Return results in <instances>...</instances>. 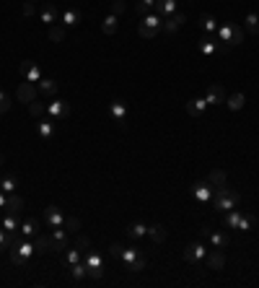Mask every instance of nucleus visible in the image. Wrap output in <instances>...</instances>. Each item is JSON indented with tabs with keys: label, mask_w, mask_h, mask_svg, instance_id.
<instances>
[{
	"label": "nucleus",
	"mask_w": 259,
	"mask_h": 288,
	"mask_svg": "<svg viewBox=\"0 0 259 288\" xmlns=\"http://www.w3.org/2000/svg\"><path fill=\"white\" fill-rule=\"evenodd\" d=\"M76 247H78L80 252H88V249H91V239H88V236H83V234H80V236L76 239Z\"/></svg>",
	"instance_id": "45"
},
{
	"label": "nucleus",
	"mask_w": 259,
	"mask_h": 288,
	"mask_svg": "<svg viewBox=\"0 0 259 288\" xmlns=\"http://www.w3.org/2000/svg\"><path fill=\"white\" fill-rule=\"evenodd\" d=\"M212 184L207 182V179H202V182H194L192 184V195H194V200L197 203H210L212 200Z\"/></svg>",
	"instance_id": "5"
},
{
	"label": "nucleus",
	"mask_w": 259,
	"mask_h": 288,
	"mask_svg": "<svg viewBox=\"0 0 259 288\" xmlns=\"http://www.w3.org/2000/svg\"><path fill=\"white\" fill-rule=\"evenodd\" d=\"M244 29L249 34H259V16L257 13H249L246 19H244Z\"/></svg>",
	"instance_id": "34"
},
{
	"label": "nucleus",
	"mask_w": 259,
	"mask_h": 288,
	"mask_svg": "<svg viewBox=\"0 0 259 288\" xmlns=\"http://www.w3.org/2000/svg\"><path fill=\"white\" fill-rule=\"evenodd\" d=\"M109 112H112V117L119 122V125H125V117H127V104L122 102V99H114L112 104H109Z\"/></svg>",
	"instance_id": "12"
},
{
	"label": "nucleus",
	"mask_w": 259,
	"mask_h": 288,
	"mask_svg": "<svg viewBox=\"0 0 259 288\" xmlns=\"http://www.w3.org/2000/svg\"><path fill=\"white\" fill-rule=\"evenodd\" d=\"M137 34H140L143 39H155V37H158V31H153V29H145L143 24H140V29H137Z\"/></svg>",
	"instance_id": "48"
},
{
	"label": "nucleus",
	"mask_w": 259,
	"mask_h": 288,
	"mask_svg": "<svg viewBox=\"0 0 259 288\" xmlns=\"http://www.w3.org/2000/svg\"><path fill=\"white\" fill-rule=\"evenodd\" d=\"M54 130H57V122H54L52 117H42L39 120V135L42 138H52Z\"/></svg>",
	"instance_id": "17"
},
{
	"label": "nucleus",
	"mask_w": 259,
	"mask_h": 288,
	"mask_svg": "<svg viewBox=\"0 0 259 288\" xmlns=\"http://www.w3.org/2000/svg\"><path fill=\"white\" fill-rule=\"evenodd\" d=\"M68 229H62L57 226L52 231V236H47V244H50V252H62V249H68Z\"/></svg>",
	"instance_id": "4"
},
{
	"label": "nucleus",
	"mask_w": 259,
	"mask_h": 288,
	"mask_svg": "<svg viewBox=\"0 0 259 288\" xmlns=\"http://www.w3.org/2000/svg\"><path fill=\"white\" fill-rule=\"evenodd\" d=\"M112 11H114V16H119L125 11V3H122V0H112Z\"/></svg>",
	"instance_id": "50"
},
{
	"label": "nucleus",
	"mask_w": 259,
	"mask_h": 288,
	"mask_svg": "<svg viewBox=\"0 0 259 288\" xmlns=\"http://www.w3.org/2000/svg\"><path fill=\"white\" fill-rule=\"evenodd\" d=\"M140 255H143V249H137V247H122V255H119V260H122V262L130 267Z\"/></svg>",
	"instance_id": "19"
},
{
	"label": "nucleus",
	"mask_w": 259,
	"mask_h": 288,
	"mask_svg": "<svg viewBox=\"0 0 259 288\" xmlns=\"http://www.w3.org/2000/svg\"><path fill=\"white\" fill-rule=\"evenodd\" d=\"M8 109H11V99H8L5 91H0V114H5Z\"/></svg>",
	"instance_id": "46"
},
{
	"label": "nucleus",
	"mask_w": 259,
	"mask_h": 288,
	"mask_svg": "<svg viewBox=\"0 0 259 288\" xmlns=\"http://www.w3.org/2000/svg\"><path fill=\"white\" fill-rule=\"evenodd\" d=\"M44 221H47L50 229H57V226H62V223H65V215L60 213L57 205H50V208L44 210Z\"/></svg>",
	"instance_id": "10"
},
{
	"label": "nucleus",
	"mask_w": 259,
	"mask_h": 288,
	"mask_svg": "<svg viewBox=\"0 0 259 288\" xmlns=\"http://www.w3.org/2000/svg\"><path fill=\"white\" fill-rule=\"evenodd\" d=\"M50 39L52 42H62L65 39V29H62V26H52V29H50Z\"/></svg>",
	"instance_id": "44"
},
{
	"label": "nucleus",
	"mask_w": 259,
	"mask_h": 288,
	"mask_svg": "<svg viewBox=\"0 0 259 288\" xmlns=\"http://www.w3.org/2000/svg\"><path fill=\"white\" fill-rule=\"evenodd\" d=\"M31 257H34V244L31 241H18V244L11 249V262L18 265V267H24Z\"/></svg>",
	"instance_id": "2"
},
{
	"label": "nucleus",
	"mask_w": 259,
	"mask_h": 288,
	"mask_svg": "<svg viewBox=\"0 0 259 288\" xmlns=\"http://www.w3.org/2000/svg\"><path fill=\"white\" fill-rule=\"evenodd\" d=\"M145 29H153V31H161V26H163V19L161 16H155V13H148L143 16V21H140Z\"/></svg>",
	"instance_id": "25"
},
{
	"label": "nucleus",
	"mask_w": 259,
	"mask_h": 288,
	"mask_svg": "<svg viewBox=\"0 0 259 288\" xmlns=\"http://www.w3.org/2000/svg\"><path fill=\"white\" fill-rule=\"evenodd\" d=\"M18 226H21V223H18V215L16 213H8L5 218H3V229L5 231H16Z\"/></svg>",
	"instance_id": "42"
},
{
	"label": "nucleus",
	"mask_w": 259,
	"mask_h": 288,
	"mask_svg": "<svg viewBox=\"0 0 259 288\" xmlns=\"http://www.w3.org/2000/svg\"><path fill=\"white\" fill-rule=\"evenodd\" d=\"M145 265H148V255H145V252H143V255H140V257H137V260H135V262H132V265H130L127 270H130V273H143V270H145Z\"/></svg>",
	"instance_id": "43"
},
{
	"label": "nucleus",
	"mask_w": 259,
	"mask_h": 288,
	"mask_svg": "<svg viewBox=\"0 0 259 288\" xmlns=\"http://www.w3.org/2000/svg\"><path fill=\"white\" fill-rule=\"evenodd\" d=\"M5 200H8V195H5V192H0V208H5Z\"/></svg>",
	"instance_id": "54"
},
{
	"label": "nucleus",
	"mask_w": 259,
	"mask_h": 288,
	"mask_svg": "<svg viewBox=\"0 0 259 288\" xmlns=\"http://www.w3.org/2000/svg\"><path fill=\"white\" fill-rule=\"evenodd\" d=\"M44 109H47V106H44V104H39V102H36V99H34V102H31V106H29V112H31L34 117H42V114H44Z\"/></svg>",
	"instance_id": "47"
},
{
	"label": "nucleus",
	"mask_w": 259,
	"mask_h": 288,
	"mask_svg": "<svg viewBox=\"0 0 259 288\" xmlns=\"http://www.w3.org/2000/svg\"><path fill=\"white\" fill-rule=\"evenodd\" d=\"M153 8H155V0H137L135 11L140 16H148V13H153Z\"/></svg>",
	"instance_id": "39"
},
{
	"label": "nucleus",
	"mask_w": 259,
	"mask_h": 288,
	"mask_svg": "<svg viewBox=\"0 0 259 288\" xmlns=\"http://www.w3.org/2000/svg\"><path fill=\"white\" fill-rule=\"evenodd\" d=\"M254 223L257 218L252 213H241V221H238V231H249V229H254Z\"/></svg>",
	"instance_id": "40"
},
{
	"label": "nucleus",
	"mask_w": 259,
	"mask_h": 288,
	"mask_svg": "<svg viewBox=\"0 0 259 288\" xmlns=\"http://www.w3.org/2000/svg\"><path fill=\"white\" fill-rule=\"evenodd\" d=\"M70 278H73V281H83V278H88V265L86 262H83V260H80V262H76V265H70Z\"/></svg>",
	"instance_id": "22"
},
{
	"label": "nucleus",
	"mask_w": 259,
	"mask_h": 288,
	"mask_svg": "<svg viewBox=\"0 0 259 288\" xmlns=\"http://www.w3.org/2000/svg\"><path fill=\"white\" fill-rule=\"evenodd\" d=\"M16 99L21 104H31L34 99H36V86H31L29 80H26V83H21L18 86V91H16Z\"/></svg>",
	"instance_id": "11"
},
{
	"label": "nucleus",
	"mask_w": 259,
	"mask_h": 288,
	"mask_svg": "<svg viewBox=\"0 0 259 288\" xmlns=\"http://www.w3.org/2000/svg\"><path fill=\"white\" fill-rule=\"evenodd\" d=\"M83 262L88 265V278H94V281H99V278L104 275V260H101L99 252H86Z\"/></svg>",
	"instance_id": "3"
},
{
	"label": "nucleus",
	"mask_w": 259,
	"mask_h": 288,
	"mask_svg": "<svg viewBox=\"0 0 259 288\" xmlns=\"http://www.w3.org/2000/svg\"><path fill=\"white\" fill-rule=\"evenodd\" d=\"M223 265H226V255H223L220 249L212 247V252L207 255V267H210V270H223Z\"/></svg>",
	"instance_id": "14"
},
{
	"label": "nucleus",
	"mask_w": 259,
	"mask_h": 288,
	"mask_svg": "<svg viewBox=\"0 0 259 288\" xmlns=\"http://www.w3.org/2000/svg\"><path fill=\"white\" fill-rule=\"evenodd\" d=\"M207 241L215 249H226L228 244H231V239H228V234H223V231H212L210 229V234H207Z\"/></svg>",
	"instance_id": "13"
},
{
	"label": "nucleus",
	"mask_w": 259,
	"mask_h": 288,
	"mask_svg": "<svg viewBox=\"0 0 259 288\" xmlns=\"http://www.w3.org/2000/svg\"><path fill=\"white\" fill-rule=\"evenodd\" d=\"M241 42H244V29L231 21V44H241Z\"/></svg>",
	"instance_id": "41"
},
{
	"label": "nucleus",
	"mask_w": 259,
	"mask_h": 288,
	"mask_svg": "<svg viewBox=\"0 0 259 288\" xmlns=\"http://www.w3.org/2000/svg\"><path fill=\"white\" fill-rule=\"evenodd\" d=\"M205 109H207L205 99H192V102L187 104V114H192V117H202V114H205Z\"/></svg>",
	"instance_id": "18"
},
{
	"label": "nucleus",
	"mask_w": 259,
	"mask_h": 288,
	"mask_svg": "<svg viewBox=\"0 0 259 288\" xmlns=\"http://www.w3.org/2000/svg\"><path fill=\"white\" fill-rule=\"evenodd\" d=\"M5 208H8V213H21L24 210V200L18 195H8V200H5Z\"/></svg>",
	"instance_id": "28"
},
{
	"label": "nucleus",
	"mask_w": 259,
	"mask_h": 288,
	"mask_svg": "<svg viewBox=\"0 0 259 288\" xmlns=\"http://www.w3.org/2000/svg\"><path fill=\"white\" fill-rule=\"evenodd\" d=\"M207 257V249L200 244V241H192V244L184 249V260L187 262H200V260H205Z\"/></svg>",
	"instance_id": "8"
},
{
	"label": "nucleus",
	"mask_w": 259,
	"mask_h": 288,
	"mask_svg": "<svg viewBox=\"0 0 259 288\" xmlns=\"http://www.w3.org/2000/svg\"><path fill=\"white\" fill-rule=\"evenodd\" d=\"M78 21H80V11H76V8L62 11V26H76Z\"/></svg>",
	"instance_id": "29"
},
{
	"label": "nucleus",
	"mask_w": 259,
	"mask_h": 288,
	"mask_svg": "<svg viewBox=\"0 0 259 288\" xmlns=\"http://www.w3.org/2000/svg\"><path fill=\"white\" fill-rule=\"evenodd\" d=\"M3 164H5V156H3V154H0V166H3Z\"/></svg>",
	"instance_id": "55"
},
{
	"label": "nucleus",
	"mask_w": 259,
	"mask_h": 288,
	"mask_svg": "<svg viewBox=\"0 0 259 288\" xmlns=\"http://www.w3.org/2000/svg\"><path fill=\"white\" fill-rule=\"evenodd\" d=\"M207 182L212 187H223L226 184V172H223V169H212V172L207 174Z\"/></svg>",
	"instance_id": "30"
},
{
	"label": "nucleus",
	"mask_w": 259,
	"mask_h": 288,
	"mask_svg": "<svg viewBox=\"0 0 259 288\" xmlns=\"http://www.w3.org/2000/svg\"><path fill=\"white\" fill-rule=\"evenodd\" d=\"M218 39H215V34H207V37H202L200 42V52L202 55H212V52H218Z\"/></svg>",
	"instance_id": "15"
},
{
	"label": "nucleus",
	"mask_w": 259,
	"mask_h": 288,
	"mask_svg": "<svg viewBox=\"0 0 259 288\" xmlns=\"http://www.w3.org/2000/svg\"><path fill=\"white\" fill-rule=\"evenodd\" d=\"M244 104H246L244 94H231V96L226 99V106H228L231 112H238V109H244Z\"/></svg>",
	"instance_id": "26"
},
{
	"label": "nucleus",
	"mask_w": 259,
	"mask_h": 288,
	"mask_svg": "<svg viewBox=\"0 0 259 288\" xmlns=\"http://www.w3.org/2000/svg\"><path fill=\"white\" fill-rule=\"evenodd\" d=\"M148 236H151L155 244H161V241L166 239V229L161 226V223H155V226H148Z\"/></svg>",
	"instance_id": "32"
},
{
	"label": "nucleus",
	"mask_w": 259,
	"mask_h": 288,
	"mask_svg": "<svg viewBox=\"0 0 259 288\" xmlns=\"http://www.w3.org/2000/svg\"><path fill=\"white\" fill-rule=\"evenodd\" d=\"M202 29H205L207 34H215L218 31V19H215V16H210V13H202Z\"/></svg>",
	"instance_id": "31"
},
{
	"label": "nucleus",
	"mask_w": 259,
	"mask_h": 288,
	"mask_svg": "<svg viewBox=\"0 0 259 288\" xmlns=\"http://www.w3.org/2000/svg\"><path fill=\"white\" fill-rule=\"evenodd\" d=\"M31 3H36V0H31Z\"/></svg>",
	"instance_id": "56"
},
{
	"label": "nucleus",
	"mask_w": 259,
	"mask_h": 288,
	"mask_svg": "<svg viewBox=\"0 0 259 288\" xmlns=\"http://www.w3.org/2000/svg\"><path fill=\"white\" fill-rule=\"evenodd\" d=\"M238 221H241V210L233 208V210L226 213V221L223 223H226V229H238Z\"/></svg>",
	"instance_id": "36"
},
{
	"label": "nucleus",
	"mask_w": 259,
	"mask_h": 288,
	"mask_svg": "<svg viewBox=\"0 0 259 288\" xmlns=\"http://www.w3.org/2000/svg\"><path fill=\"white\" fill-rule=\"evenodd\" d=\"M109 252H112L114 257H119V255H122V244H112V249H109Z\"/></svg>",
	"instance_id": "52"
},
{
	"label": "nucleus",
	"mask_w": 259,
	"mask_h": 288,
	"mask_svg": "<svg viewBox=\"0 0 259 288\" xmlns=\"http://www.w3.org/2000/svg\"><path fill=\"white\" fill-rule=\"evenodd\" d=\"M34 13H36L34 3H31V0H26V3H24V16H34Z\"/></svg>",
	"instance_id": "51"
},
{
	"label": "nucleus",
	"mask_w": 259,
	"mask_h": 288,
	"mask_svg": "<svg viewBox=\"0 0 259 288\" xmlns=\"http://www.w3.org/2000/svg\"><path fill=\"white\" fill-rule=\"evenodd\" d=\"M16 187H18V179H16V177H11V174L0 177V192L13 195V192H16Z\"/></svg>",
	"instance_id": "23"
},
{
	"label": "nucleus",
	"mask_w": 259,
	"mask_h": 288,
	"mask_svg": "<svg viewBox=\"0 0 259 288\" xmlns=\"http://www.w3.org/2000/svg\"><path fill=\"white\" fill-rule=\"evenodd\" d=\"M207 234H210V226H202V229H200V236H202V239H207Z\"/></svg>",
	"instance_id": "53"
},
{
	"label": "nucleus",
	"mask_w": 259,
	"mask_h": 288,
	"mask_svg": "<svg viewBox=\"0 0 259 288\" xmlns=\"http://www.w3.org/2000/svg\"><path fill=\"white\" fill-rule=\"evenodd\" d=\"M127 236L130 239H143V236H148V226H145V223H130V226H127Z\"/></svg>",
	"instance_id": "27"
},
{
	"label": "nucleus",
	"mask_w": 259,
	"mask_h": 288,
	"mask_svg": "<svg viewBox=\"0 0 259 288\" xmlns=\"http://www.w3.org/2000/svg\"><path fill=\"white\" fill-rule=\"evenodd\" d=\"M47 112L60 120V117H68L70 114V104L68 102H52V104H47Z\"/></svg>",
	"instance_id": "16"
},
{
	"label": "nucleus",
	"mask_w": 259,
	"mask_h": 288,
	"mask_svg": "<svg viewBox=\"0 0 259 288\" xmlns=\"http://www.w3.org/2000/svg\"><path fill=\"white\" fill-rule=\"evenodd\" d=\"M62 226L68 229V231H78V229H80V221H78V218H65Z\"/></svg>",
	"instance_id": "49"
},
{
	"label": "nucleus",
	"mask_w": 259,
	"mask_h": 288,
	"mask_svg": "<svg viewBox=\"0 0 259 288\" xmlns=\"http://www.w3.org/2000/svg\"><path fill=\"white\" fill-rule=\"evenodd\" d=\"M39 19H42L44 24H47V26H52L54 21H57V8H54V5H42Z\"/></svg>",
	"instance_id": "24"
},
{
	"label": "nucleus",
	"mask_w": 259,
	"mask_h": 288,
	"mask_svg": "<svg viewBox=\"0 0 259 288\" xmlns=\"http://www.w3.org/2000/svg\"><path fill=\"white\" fill-rule=\"evenodd\" d=\"M205 102H207V106L212 104H226V88L220 86V83H212V86H207V91H205Z\"/></svg>",
	"instance_id": "6"
},
{
	"label": "nucleus",
	"mask_w": 259,
	"mask_h": 288,
	"mask_svg": "<svg viewBox=\"0 0 259 288\" xmlns=\"http://www.w3.org/2000/svg\"><path fill=\"white\" fill-rule=\"evenodd\" d=\"M238 203H241V195H238L236 190H231L228 184L215 187V192H212V205H215V210H220V213L233 210Z\"/></svg>",
	"instance_id": "1"
},
{
	"label": "nucleus",
	"mask_w": 259,
	"mask_h": 288,
	"mask_svg": "<svg viewBox=\"0 0 259 288\" xmlns=\"http://www.w3.org/2000/svg\"><path fill=\"white\" fill-rule=\"evenodd\" d=\"M18 229H21V234H24L26 239L39 234V231H36V221H31V218H29V221H21V226H18Z\"/></svg>",
	"instance_id": "38"
},
{
	"label": "nucleus",
	"mask_w": 259,
	"mask_h": 288,
	"mask_svg": "<svg viewBox=\"0 0 259 288\" xmlns=\"http://www.w3.org/2000/svg\"><path fill=\"white\" fill-rule=\"evenodd\" d=\"M117 21H119V19H117L114 13L106 16V19L101 21V31H104V34H114V31H117Z\"/></svg>",
	"instance_id": "37"
},
{
	"label": "nucleus",
	"mask_w": 259,
	"mask_h": 288,
	"mask_svg": "<svg viewBox=\"0 0 259 288\" xmlns=\"http://www.w3.org/2000/svg\"><path fill=\"white\" fill-rule=\"evenodd\" d=\"M18 70H21V76L29 80V83H39V80H42V70H39L36 62L26 60V62H21V68H18Z\"/></svg>",
	"instance_id": "9"
},
{
	"label": "nucleus",
	"mask_w": 259,
	"mask_h": 288,
	"mask_svg": "<svg viewBox=\"0 0 259 288\" xmlns=\"http://www.w3.org/2000/svg\"><path fill=\"white\" fill-rule=\"evenodd\" d=\"M76 262H80V249L76 247V249H68L62 255V265L65 267H70V265H76Z\"/></svg>",
	"instance_id": "33"
},
{
	"label": "nucleus",
	"mask_w": 259,
	"mask_h": 288,
	"mask_svg": "<svg viewBox=\"0 0 259 288\" xmlns=\"http://www.w3.org/2000/svg\"><path fill=\"white\" fill-rule=\"evenodd\" d=\"M155 8H158L161 19H166V16L177 13V0H155Z\"/></svg>",
	"instance_id": "21"
},
{
	"label": "nucleus",
	"mask_w": 259,
	"mask_h": 288,
	"mask_svg": "<svg viewBox=\"0 0 259 288\" xmlns=\"http://www.w3.org/2000/svg\"><path fill=\"white\" fill-rule=\"evenodd\" d=\"M57 83H54V80L52 78H42L39 80V83H36V91H42L44 96H54V94H57Z\"/></svg>",
	"instance_id": "20"
},
{
	"label": "nucleus",
	"mask_w": 259,
	"mask_h": 288,
	"mask_svg": "<svg viewBox=\"0 0 259 288\" xmlns=\"http://www.w3.org/2000/svg\"><path fill=\"white\" fill-rule=\"evenodd\" d=\"M184 21H187V16H184V13H171V16H166V19H163V26H161V29L163 31H169V34H177L179 29H181V26H184Z\"/></svg>",
	"instance_id": "7"
},
{
	"label": "nucleus",
	"mask_w": 259,
	"mask_h": 288,
	"mask_svg": "<svg viewBox=\"0 0 259 288\" xmlns=\"http://www.w3.org/2000/svg\"><path fill=\"white\" fill-rule=\"evenodd\" d=\"M47 249H50V244H47V236L36 234V236H34V255H47Z\"/></svg>",
	"instance_id": "35"
}]
</instances>
